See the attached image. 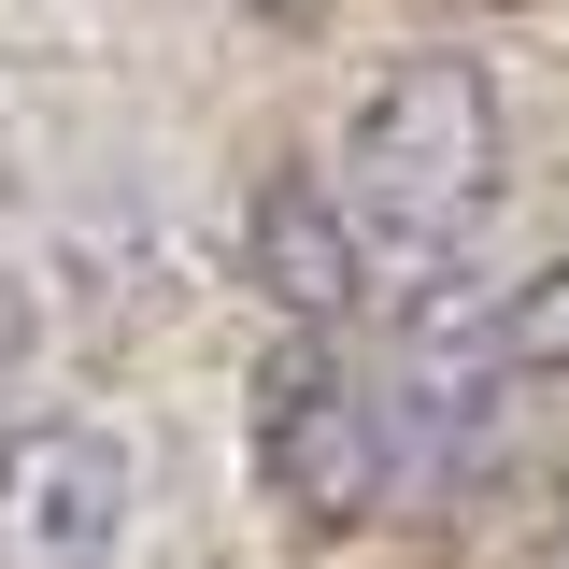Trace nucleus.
Wrapping results in <instances>:
<instances>
[{
  "instance_id": "1",
  "label": "nucleus",
  "mask_w": 569,
  "mask_h": 569,
  "mask_svg": "<svg viewBox=\"0 0 569 569\" xmlns=\"http://www.w3.org/2000/svg\"><path fill=\"white\" fill-rule=\"evenodd\" d=\"M498 186H512V114H498L485 58H456V43L385 58V86L342 129V213L370 242H470Z\"/></svg>"
},
{
  "instance_id": "2",
  "label": "nucleus",
  "mask_w": 569,
  "mask_h": 569,
  "mask_svg": "<svg viewBox=\"0 0 569 569\" xmlns=\"http://www.w3.org/2000/svg\"><path fill=\"white\" fill-rule=\"evenodd\" d=\"M257 470L299 527H385V498H399V385H370L342 356V328H299V342L257 356Z\"/></svg>"
},
{
  "instance_id": "3",
  "label": "nucleus",
  "mask_w": 569,
  "mask_h": 569,
  "mask_svg": "<svg viewBox=\"0 0 569 569\" xmlns=\"http://www.w3.org/2000/svg\"><path fill=\"white\" fill-rule=\"evenodd\" d=\"M142 512V456L100 413H14L0 427V569H114Z\"/></svg>"
},
{
  "instance_id": "4",
  "label": "nucleus",
  "mask_w": 569,
  "mask_h": 569,
  "mask_svg": "<svg viewBox=\"0 0 569 569\" xmlns=\"http://www.w3.org/2000/svg\"><path fill=\"white\" fill-rule=\"evenodd\" d=\"M242 271H257V299H284L299 328H356V313L385 299L370 228H356L342 186H313V171H271V186L242 200Z\"/></svg>"
},
{
  "instance_id": "5",
  "label": "nucleus",
  "mask_w": 569,
  "mask_h": 569,
  "mask_svg": "<svg viewBox=\"0 0 569 569\" xmlns=\"http://www.w3.org/2000/svg\"><path fill=\"white\" fill-rule=\"evenodd\" d=\"M485 356H498V370H569V257L541 284H512V313L485 328Z\"/></svg>"
},
{
  "instance_id": "6",
  "label": "nucleus",
  "mask_w": 569,
  "mask_h": 569,
  "mask_svg": "<svg viewBox=\"0 0 569 569\" xmlns=\"http://www.w3.org/2000/svg\"><path fill=\"white\" fill-rule=\"evenodd\" d=\"M29 342H43V313H29V284L0 271V399H14V370H29Z\"/></svg>"
},
{
  "instance_id": "7",
  "label": "nucleus",
  "mask_w": 569,
  "mask_h": 569,
  "mask_svg": "<svg viewBox=\"0 0 569 569\" xmlns=\"http://www.w3.org/2000/svg\"><path fill=\"white\" fill-rule=\"evenodd\" d=\"M242 14H271V29H313V14H328V0H242Z\"/></svg>"
}]
</instances>
